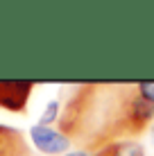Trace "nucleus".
<instances>
[{"label":"nucleus","instance_id":"f257e3e1","mask_svg":"<svg viewBox=\"0 0 154 156\" xmlns=\"http://www.w3.org/2000/svg\"><path fill=\"white\" fill-rule=\"evenodd\" d=\"M154 120V104L134 86H79L61 109L59 127L70 140L98 152L113 140L141 133Z\"/></svg>","mask_w":154,"mask_h":156},{"label":"nucleus","instance_id":"f03ea898","mask_svg":"<svg viewBox=\"0 0 154 156\" xmlns=\"http://www.w3.org/2000/svg\"><path fill=\"white\" fill-rule=\"evenodd\" d=\"M30 140L39 152L48 156H63L70 152V145H73V140L63 131L55 127H43L39 122L30 127Z\"/></svg>","mask_w":154,"mask_h":156},{"label":"nucleus","instance_id":"7ed1b4c3","mask_svg":"<svg viewBox=\"0 0 154 156\" xmlns=\"http://www.w3.org/2000/svg\"><path fill=\"white\" fill-rule=\"evenodd\" d=\"M32 86H34L32 82H0V106L14 113L23 111L32 93Z\"/></svg>","mask_w":154,"mask_h":156},{"label":"nucleus","instance_id":"20e7f679","mask_svg":"<svg viewBox=\"0 0 154 156\" xmlns=\"http://www.w3.org/2000/svg\"><path fill=\"white\" fill-rule=\"evenodd\" d=\"M0 156H30L23 133L14 127L0 125Z\"/></svg>","mask_w":154,"mask_h":156},{"label":"nucleus","instance_id":"39448f33","mask_svg":"<svg viewBox=\"0 0 154 156\" xmlns=\"http://www.w3.org/2000/svg\"><path fill=\"white\" fill-rule=\"evenodd\" d=\"M98 156H145V147L138 140H113L109 145H104L102 149H98Z\"/></svg>","mask_w":154,"mask_h":156},{"label":"nucleus","instance_id":"423d86ee","mask_svg":"<svg viewBox=\"0 0 154 156\" xmlns=\"http://www.w3.org/2000/svg\"><path fill=\"white\" fill-rule=\"evenodd\" d=\"M59 118H61V102H59V100H50V102L45 104L41 118H39V125L52 127L55 122H59Z\"/></svg>","mask_w":154,"mask_h":156},{"label":"nucleus","instance_id":"0eeeda50","mask_svg":"<svg viewBox=\"0 0 154 156\" xmlns=\"http://www.w3.org/2000/svg\"><path fill=\"white\" fill-rule=\"evenodd\" d=\"M136 90H138V95L143 100L154 104V82H138L136 84Z\"/></svg>","mask_w":154,"mask_h":156},{"label":"nucleus","instance_id":"6e6552de","mask_svg":"<svg viewBox=\"0 0 154 156\" xmlns=\"http://www.w3.org/2000/svg\"><path fill=\"white\" fill-rule=\"evenodd\" d=\"M63 156H98V152H88V149H70L68 154H63Z\"/></svg>","mask_w":154,"mask_h":156}]
</instances>
